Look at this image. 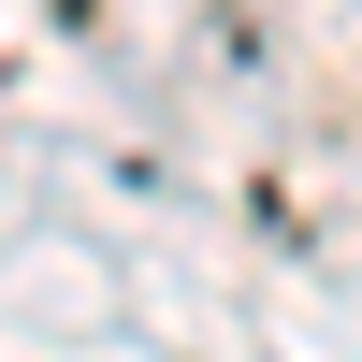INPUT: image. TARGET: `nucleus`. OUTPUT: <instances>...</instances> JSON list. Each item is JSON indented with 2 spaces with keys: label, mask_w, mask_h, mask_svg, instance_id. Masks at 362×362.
<instances>
[]
</instances>
